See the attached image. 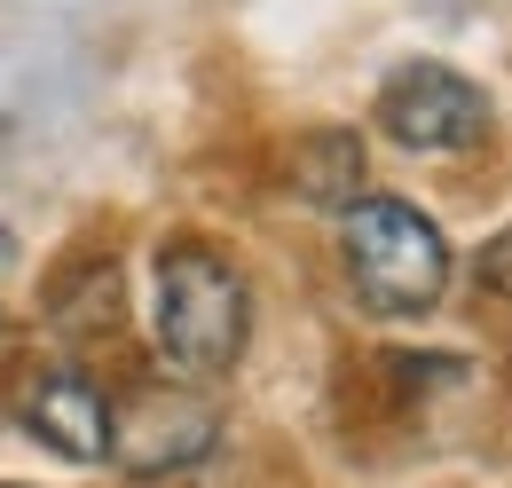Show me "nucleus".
Here are the masks:
<instances>
[{"mask_svg": "<svg viewBox=\"0 0 512 488\" xmlns=\"http://www.w3.org/2000/svg\"><path fill=\"white\" fill-rule=\"evenodd\" d=\"M481 276H489V284H497V292H512V237H497V252H489V260H481Z\"/></svg>", "mask_w": 512, "mask_h": 488, "instance_id": "obj_7", "label": "nucleus"}, {"mask_svg": "<svg viewBox=\"0 0 512 488\" xmlns=\"http://www.w3.org/2000/svg\"><path fill=\"white\" fill-rule=\"evenodd\" d=\"M16 418H24L32 441L64 449L71 465H95L111 449V402H103V386L87 370H32L16 386Z\"/></svg>", "mask_w": 512, "mask_h": 488, "instance_id": "obj_5", "label": "nucleus"}, {"mask_svg": "<svg viewBox=\"0 0 512 488\" xmlns=\"http://www.w3.org/2000/svg\"><path fill=\"white\" fill-rule=\"evenodd\" d=\"M339 260H347V284L371 315H426L449 284L442 229L418 205H394V197H355L347 205Z\"/></svg>", "mask_w": 512, "mask_h": 488, "instance_id": "obj_2", "label": "nucleus"}, {"mask_svg": "<svg viewBox=\"0 0 512 488\" xmlns=\"http://www.w3.org/2000/svg\"><path fill=\"white\" fill-rule=\"evenodd\" d=\"M379 126L418 158H457L489 134V95L449 63H402L379 87Z\"/></svg>", "mask_w": 512, "mask_h": 488, "instance_id": "obj_3", "label": "nucleus"}, {"mask_svg": "<svg viewBox=\"0 0 512 488\" xmlns=\"http://www.w3.org/2000/svg\"><path fill=\"white\" fill-rule=\"evenodd\" d=\"M8 260H16V237H8V229H0V268H8Z\"/></svg>", "mask_w": 512, "mask_h": 488, "instance_id": "obj_8", "label": "nucleus"}, {"mask_svg": "<svg viewBox=\"0 0 512 488\" xmlns=\"http://www.w3.org/2000/svg\"><path fill=\"white\" fill-rule=\"evenodd\" d=\"M213 441H221V410L205 394H190V386H142V394H127L111 410V449L103 457H119L142 481H158V473L197 465Z\"/></svg>", "mask_w": 512, "mask_h": 488, "instance_id": "obj_4", "label": "nucleus"}, {"mask_svg": "<svg viewBox=\"0 0 512 488\" xmlns=\"http://www.w3.org/2000/svg\"><path fill=\"white\" fill-rule=\"evenodd\" d=\"M284 174H292L284 189H292L300 205H339V213H347V205L363 197V134L308 126V134L292 142V166H284Z\"/></svg>", "mask_w": 512, "mask_h": 488, "instance_id": "obj_6", "label": "nucleus"}, {"mask_svg": "<svg viewBox=\"0 0 512 488\" xmlns=\"http://www.w3.org/2000/svg\"><path fill=\"white\" fill-rule=\"evenodd\" d=\"M150 339L182 378H221L237 370L245 339H253V292L245 276L213 252V244H166L150 268Z\"/></svg>", "mask_w": 512, "mask_h": 488, "instance_id": "obj_1", "label": "nucleus"}]
</instances>
